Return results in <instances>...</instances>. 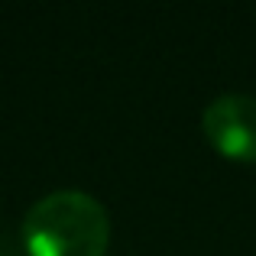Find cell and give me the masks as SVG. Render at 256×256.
<instances>
[{
    "instance_id": "cell-1",
    "label": "cell",
    "mask_w": 256,
    "mask_h": 256,
    "mask_svg": "<svg viewBox=\"0 0 256 256\" xmlns=\"http://www.w3.org/2000/svg\"><path fill=\"white\" fill-rule=\"evenodd\" d=\"M20 234L30 256H104L110 214L82 188H56L30 204Z\"/></svg>"
},
{
    "instance_id": "cell-2",
    "label": "cell",
    "mask_w": 256,
    "mask_h": 256,
    "mask_svg": "<svg viewBox=\"0 0 256 256\" xmlns=\"http://www.w3.org/2000/svg\"><path fill=\"white\" fill-rule=\"evenodd\" d=\"M201 130L211 146L227 159L256 162V98L227 91L208 100L201 110Z\"/></svg>"
}]
</instances>
